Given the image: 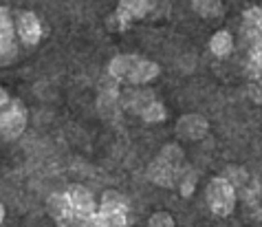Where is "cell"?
<instances>
[{"label":"cell","mask_w":262,"mask_h":227,"mask_svg":"<svg viewBox=\"0 0 262 227\" xmlns=\"http://www.w3.org/2000/svg\"><path fill=\"white\" fill-rule=\"evenodd\" d=\"M159 0H119L117 9H115V16L111 18L113 27H117V31H123L128 25L141 20L143 16L155 9Z\"/></svg>","instance_id":"obj_6"},{"label":"cell","mask_w":262,"mask_h":227,"mask_svg":"<svg viewBox=\"0 0 262 227\" xmlns=\"http://www.w3.org/2000/svg\"><path fill=\"white\" fill-rule=\"evenodd\" d=\"M207 205L212 210V214L216 216H229L236 210L238 203V194L236 188L227 177H214L207 185Z\"/></svg>","instance_id":"obj_4"},{"label":"cell","mask_w":262,"mask_h":227,"mask_svg":"<svg viewBox=\"0 0 262 227\" xmlns=\"http://www.w3.org/2000/svg\"><path fill=\"white\" fill-rule=\"evenodd\" d=\"M49 214L55 218L60 225H75V216H73V205L67 192H55L49 196L47 201Z\"/></svg>","instance_id":"obj_10"},{"label":"cell","mask_w":262,"mask_h":227,"mask_svg":"<svg viewBox=\"0 0 262 227\" xmlns=\"http://www.w3.org/2000/svg\"><path fill=\"white\" fill-rule=\"evenodd\" d=\"M99 210H106V212H126L128 214V199L115 190H108L101 196V203H99Z\"/></svg>","instance_id":"obj_15"},{"label":"cell","mask_w":262,"mask_h":227,"mask_svg":"<svg viewBox=\"0 0 262 227\" xmlns=\"http://www.w3.org/2000/svg\"><path fill=\"white\" fill-rule=\"evenodd\" d=\"M196 172L192 170L190 166H185V170L181 172V179H179V192H181V196H192L194 194V188H196Z\"/></svg>","instance_id":"obj_18"},{"label":"cell","mask_w":262,"mask_h":227,"mask_svg":"<svg viewBox=\"0 0 262 227\" xmlns=\"http://www.w3.org/2000/svg\"><path fill=\"white\" fill-rule=\"evenodd\" d=\"M243 35L249 51V77L262 75V9L251 7L243 13Z\"/></svg>","instance_id":"obj_3"},{"label":"cell","mask_w":262,"mask_h":227,"mask_svg":"<svg viewBox=\"0 0 262 227\" xmlns=\"http://www.w3.org/2000/svg\"><path fill=\"white\" fill-rule=\"evenodd\" d=\"M13 20L9 16V9L0 7V55H7L13 49Z\"/></svg>","instance_id":"obj_12"},{"label":"cell","mask_w":262,"mask_h":227,"mask_svg":"<svg viewBox=\"0 0 262 227\" xmlns=\"http://www.w3.org/2000/svg\"><path fill=\"white\" fill-rule=\"evenodd\" d=\"M209 51L216 57H227L234 51V35L229 31H216L209 40Z\"/></svg>","instance_id":"obj_14"},{"label":"cell","mask_w":262,"mask_h":227,"mask_svg":"<svg viewBox=\"0 0 262 227\" xmlns=\"http://www.w3.org/2000/svg\"><path fill=\"white\" fill-rule=\"evenodd\" d=\"M27 128V108L18 99H9L0 106V137L16 139Z\"/></svg>","instance_id":"obj_5"},{"label":"cell","mask_w":262,"mask_h":227,"mask_svg":"<svg viewBox=\"0 0 262 227\" xmlns=\"http://www.w3.org/2000/svg\"><path fill=\"white\" fill-rule=\"evenodd\" d=\"M7 101H9V97H7V93H5L3 89H0V106L7 104Z\"/></svg>","instance_id":"obj_21"},{"label":"cell","mask_w":262,"mask_h":227,"mask_svg":"<svg viewBox=\"0 0 262 227\" xmlns=\"http://www.w3.org/2000/svg\"><path fill=\"white\" fill-rule=\"evenodd\" d=\"M139 117H141L143 121H148V123H161L165 117H167V111H165V106L161 104V101L155 99V101H152V104L145 108V111H143Z\"/></svg>","instance_id":"obj_17"},{"label":"cell","mask_w":262,"mask_h":227,"mask_svg":"<svg viewBox=\"0 0 262 227\" xmlns=\"http://www.w3.org/2000/svg\"><path fill=\"white\" fill-rule=\"evenodd\" d=\"M209 130V123L203 115H183L181 119L177 121V133L179 137L183 139H190V141H199V139H203L207 135Z\"/></svg>","instance_id":"obj_9"},{"label":"cell","mask_w":262,"mask_h":227,"mask_svg":"<svg viewBox=\"0 0 262 227\" xmlns=\"http://www.w3.org/2000/svg\"><path fill=\"white\" fill-rule=\"evenodd\" d=\"M185 155L179 143H167L148 168V179L161 188H177L181 172L185 170Z\"/></svg>","instance_id":"obj_2"},{"label":"cell","mask_w":262,"mask_h":227,"mask_svg":"<svg viewBox=\"0 0 262 227\" xmlns=\"http://www.w3.org/2000/svg\"><path fill=\"white\" fill-rule=\"evenodd\" d=\"M192 7H194V11L203 18H216L223 9L221 0H192Z\"/></svg>","instance_id":"obj_16"},{"label":"cell","mask_w":262,"mask_h":227,"mask_svg":"<svg viewBox=\"0 0 262 227\" xmlns=\"http://www.w3.org/2000/svg\"><path fill=\"white\" fill-rule=\"evenodd\" d=\"M161 69H159L157 62L145 60L141 55H133V53H121L117 57H113L111 64H108V75H111L115 82L128 84V86H143L152 82Z\"/></svg>","instance_id":"obj_1"},{"label":"cell","mask_w":262,"mask_h":227,"mask_svg":"<svg viewBox=\"0 0 262 227\" xmlns=\"http://www.w3.org/2000/svg\"><path fill=\"white\" fill-rule=\"evenodd\" d=\"M18 35L20 40L25 42L27 47H35L42 38V27H40V20L35 18V13L31 11H23L18 18Z\"/></svg>","instance_id":"obj_11"},{"label":"cell","mask_w":262,"mask_h":227,"mask_svg":"<svg viewBox=\"0 0 262 227\" xmlns=\"http://www.w3.org/2000/svg\"><path fill=\"white\" fill-rule=\"evenodd\" d=\"M155 99H157L155 93L141 89V86H130V89L119 93V106L126 113H135V115H141Z\"/></svg>","instance_id":"obj_8"},{"label":"cell","mask_w":262,"mask_h":227,"mask_svg":"<svg viewBox=\"0 0 262 227\" xmlns=\"http://www.w3.org/2000/svg\"><path fill=\"white\" fill-rule=\"evenodd\" d=\"M71 205H73V216H75V225H89L93 214L97 212V205L93 194L82 185H71L67 190Z\"/></svg>","instance_id":"obj_7"},{"label":"cell","mask_w":262,"mask_h":227,"mask_svg":"<svg viewBox=\"0 0 262 227\" xmlns=\"http://www.w3.org/2000/svg\"><path fill=\"white\" fill-rule=\"evenodd\" d=\"M249 97L256 104H262V75L249 77Z\"/></svg>","instance_id":"obj_19"},{"label":"cell","mask_w":262,"mask_h":227,"mask_svg":"<svg viewBox=\"0 0 262 227\" xmlns=\"http://www.w3.org/2000/svg\"><path fill=\"white\" fill-rule=\"evenodd\" d=\"M148 223H150L152 227H172V225H174V218L167 214V212H157V214L150 216Z\"/></svg>","instance_id":"obj_20"},{"label":"cell","mask_w":262,"mask_h":227,"mask_svg":"<svg viewBox=\"0 0 262 227\" xmlns=\"http://www.w3.org/2000/svg\"><path fill=\"white\" fill-rule=\"evenodd\" d=\"M3 218H5V208L0 205V223H3Z\"/></svg>","instance_id":"obj_22"},{"label":"cell","mask_w":262,"mask_h":227,"mask_svg":"<svg viewBox=\"0 0 262 227\" xmlns=\"http://www.w3.org/2000/svg\"><path fill=\"white\" fill-rule=\"evenodd\" d=\"M89 225H99V227H123L128 225V214L126 212H106V210H97Z\"/></svg>","instance_id":"obj_13"}]
</instances>
